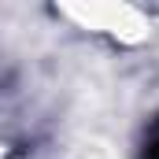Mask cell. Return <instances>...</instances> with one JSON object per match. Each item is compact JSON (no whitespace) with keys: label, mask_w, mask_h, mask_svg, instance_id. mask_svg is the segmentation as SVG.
Listing matches in <instances>:
<instances>
[{"label":"cell","mask_w":159,"mask_h":159,"mask_svg":"<svg viewBox=\"0 0 159 159\" xmlns=\"http://www.w3.org/2000/svg\"><path fill=\"white\" fill-rule=\"evenodd\" d=\"M144 159H159V133L148 141V148H144Z\"/></svg>","instance_id":"1"}]
</instances>
